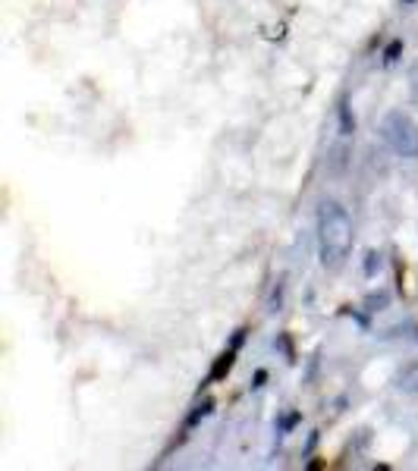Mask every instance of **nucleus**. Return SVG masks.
<instances>
[{
  "instance_id": "obj_1",
  "label": "nucleus",
  "mask_w": 418,
  "mask_h": 471,
  "mask_svg": "<svg viewBox=\"0 0 418 471\" xmlns=\"http://www.w3.org/2000/svg\"><path fill=\"white\" fill-rule=\"evenodd\" d=\"M318 258H321L324 271H340L346 264L356 242V227H352V217L346 211L343 201L336 198H324L318 205Z\"/></svg>"
},
{
  "instance_id": "obj_2",
  "label": "nucleus",
  "mask_w": 418,
  "mask_h": 471,
  "mask_svg": "<svg viewBox=\"0 0 418 471\" xmlns=\"http://www.w3.org/2000/svg\"><path fill=\"white\" fill-rule=\"evenodd\" d=\"M381 139L396 157H418V123L403 111H387L381 119Z\"/></svg>"
},
{
  "instance_id": "obj_3",
  "label": "nucleus",
  "mask_w": 418,
  "mask_h": 471,
  "mask_svg": "<svg viewBox=\"0 0 418 471\" xmlns=\"http://www.w3.org/2000/svg\"><path fill=\"white\" fill-rule=\"evenodd\" d=\"M393 383H396V390L406 393V396H418V361L403 365V368L396 371Z\"/></svg>"
},
{
  "instance_id": "obj_4",
  "label": "nucleus",
  "mask_w": 418,
  "mask_h": 471,
  "mask_svg": "<svg viewBox=\"0 0 418 471\" xmlns=\"http://www.w3.org/2000/svg\"><path fill=\"white\" fill-rule=\"evenodd\" d=\"M340 135H352L356 133V117H352V111H349V104H340Z\"/></svg>"
},
{
  "instance_id": "obj_5",
  "label": "nucleus",
  "mask_w": 418,
  "mask_h": 471,
  "mask_svg": "<svg viewBox=\"0 0 418 471\" xmlns=\"http://www.w3.org/2000/svg\"><path fill=\"white\" fill-rule=\"evenodd\" d=\"M230 368H233V349H230V352H224V355H220V361H217V365H214V371H211V380H217V377H224Z\"/></svg>"
},
{
  "instance_id": "obj_6",
  "label": "nucleus",
  "mask_w": 418,
  "mask_h": 471,
  "mask_svg": "<svg viewBox=\"0 0 418 471\" xmlns=\"http://www.w3.org/2000/svg\"><path fill=\"white\" fill-rule=\"evenodd\" d=\"M399 54H403V41L396 38V41H390V45L384 47V63H387V67H393L396 60H399Z\"/></svg>"
},
{
  "instance_id": "obj_7",
  "label": "nucleus",
  "mask_w": 418,
  "mask_h": 471,
  "mask_svg": "<svg viewBox=\"0 0 418 471\" xmlns=\"http://www.w3.org/2000/svg\"><path fill=\"white\" fill-rule=\"evenodd\" d=\"M378 271H381V251H368L365 255V273L368 277H374Z\"/></svg>"
},
{
  "instance_id": "obj_8",
  "label": "nucleus",
  "mask_w": 418,
  "mask_h": 471,
  "mask_svg": "<svg viewBox=\"0 0 418 471\" xmlns=\"http://www.w3.org/2000/svg\"><path fill=\"white\" fill-rule=\"evenodd\" d=\"M409 95H412V101L418 104V63L409 69Z\"/></svg>"
},
{
  "instance_id": "obj_9",
  "label": "nucleus",
  "mask_w": 418,
  "mask_h": 471,
  "mask_svg": "<svg viewBox=\"0 0 418 471\" xmlns=\"http://www.w3.org/2000/svg\"><path fill=\"white\" fill-rule=\"evenodd\" d=\"M264 380H268V371H258V377H255V383H252V387H262Z\"/></svg>"
},
{
  "instance_id": "obj_10",
  "label": "nucleus",
  "mask_w": 418,
  "mask_h": 471,
  "mask_svg": "<svg viewBox=\"0 0 418 471\" xmlns=\"http://www.w3.org/2000/svg\"><path fill=\"white\" fill-rule=\"evenodd\" d=\"M412 3H418V0H403V7H412Z\"/></svg>"
}]
</instances>
